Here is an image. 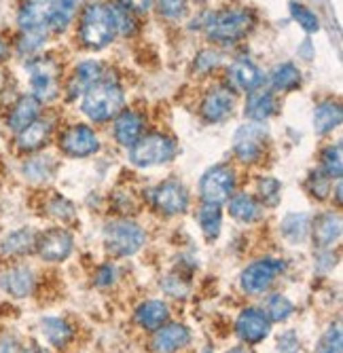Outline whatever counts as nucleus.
I'll return each instance as SVG.
<instances>
[{
  "instance_id": "obj_1",
  "label": "nucleus",
  "mask_w": 343,
  "mask_h": 353,
  "mask_svg": "<svg viewBox=\"0 0 343 353\" xmlns=\"http://www.w3.org/2000/svg\"><path fill=\"white\" fill-rule=\"evenodd\" d=\"M255 13L251 9H242V7H225L218 9L208 15L206 19V34L210 41L216 43H235L242 41L248 32L255 26Z\"/></svg>"
},
{
  "instance_id": "obj_2",
  "label": "nucleus",
  "mask_w": 343,
  "mask_h": 353,
  "mask_svg": "<svg viewBox=\"0 0 343 353\" xmlns=\"http://www.w3.org/2000/svg\"><path fill=\"white\" fill-rule=\"evenodd\" d=\"M83 112L96 123H106L123 110V91L115 81H98L83 93Z\"/></svg>"
},
{
  "instance_id": "obj_3",
  "label": "nucleus",
  "mask_w": 343,
  "mask_h": 353,
  "mask_svg": "<svg viewBox=\"0 0 343 353\" xmlns=\"http://www.w3.org/2000/svg\"><path fill=\"white\" fill-rule=\"evenodd\" d=\"M117 34L112 13L106 5L93 3L81 15L79 39L87 49H102Z\"/></svg>"
},
{
  "instance_id": "obj_4",
  "label": "nucleus",
  "mask_w": 343,
  "mask_h": 353,
  "mask_svg": "<svg viewBox=\"0 0 343 353\" xmlns=\"http://www.w3.org/2000/svg\"><path fill=\"white\" fill-rule=\"evenodd\" d=\"M174 154H176V142L166 134H146L130 148V159L138 168L170 163Z\"/></svg>"
},
{
  "instance_id": "obj_5",
  "label": "nucleus",
  "mask_w": 343,
  "mask_h": 353,
  "mask_svg": "<svg viewBox=\"0 0 343 353\" xmlns=\"http://www.w3.org/2000/svg\"><path fill=\"white\" fill-rule=\"evenodd\" d=\"M146 241V233L140 224L132 220H112L104 229V243L106 250L115 256H132L136 254Z\"/></svg>"
},
{
  "instance_id": "obj_6",
  "label": "nucleus",
  "mask_w": 343,
  "mask_h": 353,
  "mask_svg": "<svg viewBox=\"0 0 343 353\" xmlns=\"http://www.w3.org/2000/svg\"><path fill=\"white\" fill-rule=\"evenodd\" d=\"M235 190V170L227 163L210 168L199 182V192L204 203H214L223 205L225 201L231 199Z\"/></svg>"
},
{
  "instance_id": "obj_7",
  "label": "nucleus",
  "mask_w": 343,
  "mask_h": 353,
  "mask_svg": "<svg viewBox=\"0 0 343 353\" xmlns=\"http://www.w3.org/2000/svg\"><path fill=\"white\" fill-rule=\"evenodd\" d=\"M28 70H30V85H32L35 98H39L41 102L57 98L61 70L55 59H51V57L32 59L28 63Z\"/></svg>"
},
{
  "instance_id": "obj_8",
  "label": "nucleus",
  "mask_w": 343,
  "mask_h": 353,
  "mask_svg": "<svg viewBox=\"0 0 343 353\" xmlns=\"http://www.w3.org/2000/svg\"><path fill=\"white\" fill-rule=\"evenodd\" d=\"M57 0H23L17 13V26L23 34H47Z\"/></svg>"
},
{
  "instance_id": "obj_9",
  "label": "nucleus",
  "mask_w": 343,
  "mask_h": 353,
  "mask_svg": "<svg viewBox=\"0 0 343 353\" xmlns=\"http://www.w3.org/2000/svg\"><path fill=\"white\" fill-rule=\"evenodd\" d=\"M282 271H284V261H275V259L257 261L251 267L244 269V273L239 277L242 290L248 294H261L275 281V277Z\"/></svg>"
},
{
  "instance_id": "obj_10",
  "label": "nucleus",
  "mask_w": 343,
  "mask_h": 353,
  "mask_svg": "<svg viewBox=\"0 0 343 353\" xmlns=\"http://www.w3.org/2000/svg\"><path fill=\"white\" fill-rule=\"evenodd\" d=\"M265 142H267L265 127H261L257 123L244 125L235 132L233 152L242 163H257L265 150Z\"/></svg>"
},
{
  "instance_id": "obj_11",
  "label": "nucleus",
  "mask_w": 343,
  "mask_h": 353,
  "mask_svg": "<svg viewBox=\"0 0 343 353\" xmlns=\"http://www.w3.org/2000/svg\"><path fill=\"white\" fill-rule=\"evenodd\" d=\"M153 203L161 214L176 216L189 208V192H186V188L180 182L168 180L153 190Z\"/></svg>"
},
{
  "instance_id": "obj_12",
  "label": "nucleus",
  "mask_w": 343,
  "mask_h": 353,
  "mask_svg": "<svg viewBox=\"0 0 343 353\" xmlns=\"http://www.w3.org/2000/svg\"><path fill=\"white\" fill-rule=\"evenodd\" d=\"M59 148L70 157H89L93 152H98L100 140L91 127L75 125V127H68V130L61 134Z\"/></svg>"
},
{
  "instance_id": "obj_13",
  "label": "nucleus",
  "mask_w": 343,
  "mask_h": 353,
  "mask_svg": "<svg viewBox=\"0 0 343 353\" xmlns=\"http://www.w3.org/2000/svg\"><path fill=\"white\" fill-rule=\"evenodd\" d=\"M75 239L64 229H51L37 239V252L47 263H61L66 261L72 252Z\"/></svg>"
},
{
  "instance_id": "obj_14",
  "label": "nucleus",
  "mask_w": 343,
  "mask_h": 353,
  "mask_svg": "<svg viewBox=\"0 0 343 353\" xmlns=\"http://www.w3.org/2000/svg\"><path fill=\"white\" fill-rule=\"evenodd\" d=\"M235 330L244 343L257 345L269 334L271 322H269V317L259 309H244L235 322Z\"/></svg>"
},
{
  "instance_id": "obj_15",
  "label": "nucleus",
  "mask_w": 343,
  "mask_h": 353,
  "mask_svg": "<svg viewBox=\"0 0 343 353\" xmlns=\"http://www.w3.org/2000/svg\"><path fill=\"white\" fill-rule=\"evenodd\" d=\"M233 110V89L214 87L202 102V117L210 123L225 121Z\"/></svg>"
},
{
  "instance_id": "obj_16",
  "label": "nucleus",
  "mask_w": 343,
  "mask_h": 353,
  "mask_svg": "<svg viewBox=\"0 0 343 353\" xmlns=\"http://www.w3.org/2000/svg\"><path fill=\"white\" fill-rule=\"evenodd\" d=\"M144 132V119L134 110H121L115 117V138L121 146L132 148Z\"/></svg>"
},
{
  "instance_id": "obj_17",
  "label": "nucleus",
  "mask_w": 343,
  "mask_h": 353,
  "mask_svg": "<svg viewBox=\"0 0 343 353\" xmlns=\"http://www.w3.org/2000/svg\"><path fill=\"white\" fill-rule=\"evenodd\" d=\"M41 106H43V102L39 98H35L32 93L21 95V98L15 102V106L11 108V112H9V130L15 132V134L26 130L30 123H35L39 119Z\"/></svg>"
},
{
  "instance_id": "obj_18",
  "label": "nucleus",
  "mask_w": 343,
  "mask_h": 353,
  "mask_svg": "<svg viewBox=\"0 0 343 353\" xmlns=\"http://www.w3.org/2000/svg\"><path fill=\"white\" fill-rule=\"evenodd\" d=\"M0 288L15 299H26L35 290V275L26 267H13L0 277Z\"/></svg>"
},
{
  "instance_id": "obj_19",
  "label": "nucleus",
  "mask_w": 343,
  "mask_h": 353,
  "mask_svg": "<svg viewBox=\"0 0 343 353\" xmlns=\"http://www.w3.org/2000/svg\"><path fill=\"white\" fill-rule=\"evenodd\" d=\"M229 83L239 91H255L263 83V72L251 59H237L229 68Z\"/></svg>"
},
{
  "instance_id": "obj_20",
  "label": "nucleus",
  "mask_w": 343,
  "mask_h": 353,
  "mask_svg": "<svg viewBox=\"0 0 343 353\" xmlns=\"http://www.w3.org/2000/svg\"><path fill=\"white\" fill-rule=\"evenodd\" d=\"M191 341V334L184 326L180 324H170V326H161L153 339V349L157 353H174L182 347H186Z\"/></svg>"
},
{
  "instance_id": "obj_21",
  "label": "nucleus",
  "mask_w": 343,
  "mask_h": 353,
  "mask_svg": "<svg viewBox=\"0 0 343 353\" xmlns=\"http://www.w3.org/2000/svg\"><path fill=\"white\" fill-rule=\"evenodd\" d=\"M51 121L47 119H37L35 123H30L26 130H21L17 134V148L23 152H35L41 146H45V142L51 136Z\"/></svg>"
},
{
  "instance_id": "obj_22",
  "label": "nucleus",
  "mask_w": 343,
  "mask_h": 353,
  "mask_svg": "<svg viewBox=\"0 0 343 353\" xmlns=\"http://www.w3.org/2000/svg\"><path fill=\"white\" fill-rule=\"evenodd\" d=\"M102 74V66L98 61H83L77 66L75 74L68 81V95L70 98H77V95H83L93 83L100 81Z\"/></svg>"
},
{
  "instance_id": "obj_23",
  "label": "nucleus",
  "mask_w": 343,
  "mask_h": 353,
  "mask_svg": "<svg viewBox=\"0 0 343 353\" xmlns=\"http://www.w3.org/2000/svg\"><path fill=\"white\" fill-rule=\"evenodd\" d=\"M168 305L161 301H146L136 311V322L144 330H159L168 319Z\"/></svg>"
},
{
  "instance_id": "obj_24",
  "label": "nucleus",
  "mask_w": 343,
  "mask_h": 353,
  "mask_svg": "<svg viewBox=\"0 0 343 353\" xmlns=\"http://www.w3.org/2000/svg\"><path fill=\"white\" fill-rule=\"evenodd\" d=\"M275 112V98L269 89H255L248 93L246 114L253 121H265Z\"/></svg>"
},
{
  "instance_id": "obj_25",
  "label": "nucleus",
  "mask_w": 343,
  "mask_h": 353,
  "mask_svg": "<svg viewBox=\"0 0 343 353\" xmlns=\"http://www.w3.org/2000/svg\"><path fill=\"white\" fill-rule=\"evenodd\" d=\"M341 119H343V112H341V104L339 102H333V100H326V102H320L314 110V130L316 134L324 136V134H331L333 130L341 125Z\"/></svg>"
},
{
  "instance_id": "obj_26",
  "label": "nucleus",
  "mask_w": 343,
  "mask_h": 353,
  "mask_svg": "<svg viewBox=\"0 0 343 353\" xmlns=\"http://www.w3.org/2000/svg\"><path fill=\"white\" fill-rule=\"evenodd\" d=\"M314 239L320 248H331L339 235H341V216L339 214H322L316 222H314Z\"/></svg>"
},
{
  "instance_id": "obj_27",
  "label": "nucleus",
  "mask_w": 343,
  "mask_h": 353,
  "mask_svg": "<svg viewBox=\"0 0 343 353\" xmlns=\"http://www.w3.org/2000/svg\"><path fill=\"white\" fill-rule=\"evenodd\" d=\"M37 233L30 231V229H19L15 233H11L5 241H3V254L5 256H21V254H28L37 248Z\"/></svg>"
},
{
  "instance_id": "obj_28",
  "label": "nucleus",
  "mask_w": 343,
  "mask_h": 353,
  "mask_svg": "<svg viewBox=\"0 0 343 353\" xmlns=\"http://www.w3.org/2000/svg\"><path fill=\"white\" fill-rule=\"evenodd\" d=\"M229 212L239 222H255L261 218V205L255 197L246 195V192H239V195H233L229 199Z\"/></svg>"
},
{
  "instance_id": "obj_29",
  "label": "nucleus",
  "mask_w": 343,
  "mask_h": 353,
  "mask_svg": "<svg viewBox=\"0 0 343 353\" xmlns=\"http://www.w3.org/2000/svg\"><path fill=\"white\" fill-rule=\"evenodd\" d=\"M41 332L53 347H64L72 339V328L61 317H43Z\"/></svg>"
},
{
  "instance_id": "obj_30",
  "label": "nucleus",
  "mask_w": 343,
  "mask_h": 353,
  "mask_svg": "<svg viewBox=\"0 0 343 353\" xmlns=\"http://www.w3.org/2000/svg\"><path fill=\"white\" fill-rule=\"evenodd\" d=\"M199 227L206 235V239H216L221 235V227H223V214H221V205H214V203H204L199 214Z\"/></svg>"
},
{
  "instance_id": "obj_31",
  "label": "nucleus",
  "mask_w": 343,
  "mask_h": 353,
  "mask_svg": "<svg viewBox=\"0 0 343 353\" xmlns=\"http://www.w3.org/2000/svg\"><path fill=\"white\" fill-rule=\"evenodd\" d=\"M309 216L307 214H288L282 224H280V229H282V235L293 241V243H299L303 241L307 235H309Z\"/></svg>"
},
{
  "instance_id": "obj_32",
  "label": "nucleus",
  "mask_w": 343,
  "mask_h": 353,
  "mask_svg": "<svg viewBox=\"0 0 343 353\" xmlns=\"http://www.w3.org/2000/svg\"><path fill=\"white\" fill-rule=\"evenodd\" d=\"M271 85L280 91H293L301 85V72L295 63H280L271 72Z\"/></svg>"
},
{
  "instance_id": "obj_33",
  "label": "nucleus",
  "mask_w": 343,
  "mask_h": 353,
  "mask_svg": "<svg viewBox=\"0 0 343 353\" xmlns=\"http://www.w3.org/2000/svg\"><path fill=\"white\" fill-rule=\"evenodd\" d=\"M322 172L333 180H341L343 176V146L341 144H335V146H329L324 152H322Z\"/></svg>"
},
{
  "instance_id": "obj_34",
  "label": "nucleus",
  "mask_w": 343,
  "mask_h": 353,
  "mask_svg": "<svg viewBox=\"0 0 343 353\" xmlns=\"http://www.w3.org/2000/svg\"><path fill=\"white\" fill-rule=\"evenodd\" d=\"M263 313L269 317V322H284L293 313V303L284 294H273L267 299Z\"/></svg>"
},
{
  "instance_id": "obj_35",
  "label": "nucleus",
  "mask_w": 343,
  "mask_h": 353,
  "mask_svg": "<svg viewBox=\"0 0 343 353\" xmlns=\"http://www.w3.org/2000/svg\"><path fill=\"white\" fill-rule=\"evenodd\" d=\"M77 5H79V0H57L53 17H51V23H49V30H53V32L64 30L70 23V19L75 17Z\"/></svg>"
},
{
  "instance_id": "obj_36",
  "label": "nucleus",
  "mask_w": 343,
  "mask_h": 353,
  "mask_svg": "<svg viewBox=\"0 0 343 353\" xmlns=\"http://www.w3.org/2000/svg\"><path fill=\"white\" fill-rule=\"evenodd\" d=\"M110 13H112V19H115V30L121 32L123 37H130L138 30V23H136V13H132L130 9H126L123 5H110L108 7Z\"/></svg>"
},
{
  "instance_id": "obj_37",
  "label": "nucleus",
  "mask_w": 343,
  "mask_h": 353,
  "mask_svg": "<svg viewBox=\"0 0 343 353\" xmlns=\"http://www.w3.org/2000/svg\"><path fill=\"white\" fill-rule=\"evenodd\" d=\"M316 353H343V334H341V324H335L331 326L320 343H318V349Z\"/></svg>"
},
{
  "instance_id": "obj_38",
  "label": "nucleus",
  "mask_w": 343,
  "mask_h": 353,
  "mask_svg": "<svg viewBox=\"0 0 343 353\" xmlns=\"http://www.w3.org/2000/svg\"><path fill=\"white\" fill-rule=\"evenodd\" d=\"M291 13L295 17V21H299V26L307 32H318L320 30V19L316 17V13L299 5V3H291Z\"/></svg>"
},
{
  "instance_id": "obj_39",
  "label": "nucleus",
  "mask_w": 343,
  "mask_h": 353,
  "mask_svg": "<svg viewBox=\"0 0 343 353\" xmlns=\"http://www.w3.org/2000/svg\"><path fill=\"white\" fill-rule=\"evenodd\" d=\"M280 192H282V186L275 178H261L259 182V197L265 205H277L280 201Z\"/></svg>"
},
{
  "instance_id": "obj_40",
  "label": "nucleus",
  "mask_w": 343,
  "mask_h": 353,
  "mask_svg": "<svg viewBox=\"0 0 343 353\" xmlns=\"http://www.w3.org/2000/svg\"><path fill=\"white\" fill-rule=\"evenodd\" d=\"M157 9L159 15L166 19H176L184 13L186 9V0H157Z\"/></svg>"
},
{
  "instance_id": "obj_41",
  "label": "nucleus",
  "mask_w": 343,
  "mask_h": 353,
  "mask_svg": "<svg viewBox=\"0 0 343 353\" xmlns=\"http://www.w3.org/2000/svg\"><path fill=\"white\" fill-rule=\"evenodd\" d=\"M309 188H311V192H314V197L324 199L329 195V188H331V178L324 172H318L309 178Z\"/></svg>"
},
{
  "instance_id": "obj_42",
  "label": "nucleus",
  "mask_w": 343,
  "mask_h": 353,
  "mask_svg": "<svg viewBox=\"0 0 343 353\" xmlns=\"http://www.w3.org/2000/svg\"><path fill=\"white\" fill-rule=\"evenodd\" d=\"M277 347H280V353H299L301 351V343L297 339V334L293 330L284 332L277 341Z\"/></svg>"
},
{
  "instance_id": "obj_43",
  "label": "nucleus",
  "mask_w": 343,
  "mask_h": 353,
  "mask_svg": "<svg viewBox=\"0 0 343 353\" xmlns=\"http://www.w3.org/2000/svg\"><path fill=\"white\" fill-rule=\"evenodd\" d=\"M218 53H214V51H202L199 55H197V59H195V68L197 70H202V72H208V70H212L214 66H218Z\"/></svg>"
},
{
  "instance_id": "obj_44",
  "label": "nucleus",
  "mask_w": 343,
  "mask_h": 353,
  "mask_svg": "<svg viewBox=\"0 0 343 353\" xmlns=\"http://www.w3.org/2000/svg\"><path fill=\"white\" fill-rule=\"evenodd\" d=\"M0 353H21L19 341L13 334H3L0 336Z\"/></svg>"
},
{
  "instance_id": "obj_45",
  "label": "nucleus",
  "mask_w": 343,
  "mask_h": 353,
  "mask_svg": "<svg viewBox=\"0 0 343 353\" xmlns=\"http://www.w3.org/2000/svg\"><path fill=\"white\" fill-rule=\"evenodd\" d=\"M119 5L130 9L132 13H146L153 5V0H119Z\"/></svg>"
},
{
  "instance_id": "obj_46",
  "label": "nucleus",
  "mask_w": 343,
  "mask_h": 353,
  "mask_svg": "<svg viewBox=\"0 0 343 353\" xmlns=\"http://www.w3.org/2000/svg\"><path fill=\"white\" fill-rule=\"evenodd\" d=\"M51 212L57 216V218H72V212H75V208L66 201V199H55V203L51 205Z\"/></svg>"
},
{
  "instance_id": "obj_47",
  "label": "nucleus",
  "mask_w": 343,
  "mask_h": 353,
  "mask_svg": "<svg viewBox=\"0 0 343 353\" xmlns=\"http://www.w3.org/2000/svg\"><path fill=\"white\" fill-rule=\"evenodd\" d=\"M115 277H117L115 267H112V265H104V267H100V269H98L96 283H98V285H110V283L115 281Z\"/></svg>"
},
{
  "instance_id": "obj_48",
  "label": "nucleus",
  "mask_w": 343,
  "mask_h": 353,
  "mask_svg": "<svg viewBox=\"0 0 343 353\" xmlns=\"http://www.w3.org/2000/svg\"><path fill=\"white\" fill-rule=\"evenodd\" d=\"M7 53H9V47H7V41L0 37V61H3L5 57H7Z\"/></svg>"
},
{
  "instance_id": "obj_49",
  "label": "nucleus",
  "mask_w": 343,
  "mask_h": 353,
  "mask_svg": "<svg viewBox=\"0 0 343 353\" xmlns=\"http://www.w3.org/2000/svg\"><path fill=\"white\" fill-rule=\"evenodd\" d=\"M21 353H49L47 349H43V347H37V345H32V347H26V349H21Z\"/></svg>"
},
{
  "instance_id": "obj_50",
  "label": "nucleus",
  "mask_w": 343,
  "mask_h": 353,
  "mask_svg": "<svg viewBox=\"0 0 343 353\" xmlns=\"http://www.w3.org/2000/svg\"><path fill=\"white\" fill-rule=\"evenodd\" d=\"M227 353H255V351H253L251 347H244V345H242V347H233V349L227 351Z\"/></svg>"
}]
</instances>
